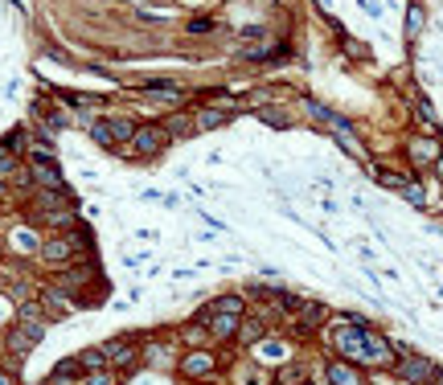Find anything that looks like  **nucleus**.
I'll return each mask as SVG.
<instances>
[{
    "label": "nucleus",
    "instance_id": "nucleus-1",
    "mask_svg": "<svg viewBox=\"0 0 443 385\" xmlns=\"http://www.w3.org/2000/svg\"><path fill=\"white\" fill-rule=\"evenodd\" d=\"M337 348L353 365H386L390 361V344L382 341L378 332H369L365 324H353V320H345V328L337 332Z\"/></svg>",
    "mask_w": 443,
    "mask_h": 385
},
{
    "label": "nucleus",
    "instance_id": "nucleus-2",
    "mask_svg": "<svg viewBox=\"0 0 443 385\" xmlns=\"http://www.w3.org/2000/svg\"><path fill=\"white\" fill-rule=\"evenodd\" d=\"M165 144H169V131L156 128V123H152V128H135V135H132V152L135 156H156Z\"/></svg>",
    "mask_w": 443,
    "mask_h": 385
},
{
    "label": "nucleus",
    "instance_id": "nucleus-3",
    "mask_svg": "<svg viewBox=\"0 0 443 385\" xmlns=\"http://www.w3.org/2000/svg\"><path fill=\"white\" fill-rule=\"evenodd\" d=\"M87 242H90L87 234H74V238H62V242H45V246H42V255H45V262L62 266V262H70V255H74V250H83Z\"/></svg>",
    "mask_w": 443,
    "mask_h": 385
},
{
    "label": "nucleus",
    "instance_id": "nucleus-4",
    "mask_svg": "<svg viewBox=\"0 0 443 385\" xmlns=\"http://www.w3.org/2000/svg\"><path fill=\"white\" fill-rule=\"evenodd\" d=\"M399 377L402 382L423 385V382L435 377V365H431V357H406V361H399Z\"/></svg>",
    "mask_w": 443,
    "mask_h": 385
},
{
    "label": "nucleus",
    "instance_id": "nucleus-5",
    "mask_svg": "<svg viewBox=\"0 0 443 385\" xmlns=\"http://www.w3.org/2000/svg\"><path fill=\"white\" fill-rule=\"evenodd\" d=\"M25 316H29V324H21V328L8 336V348H12V352H29L33 344L42 341V324H33V316H37V311H33V307H25Z\"/></svg>",
    "mask_w": 443,
    "mask_h": 385
},
{
    "label": "nucleus",
    "instance_id": "nucleus-6",
    "mask_svg": "<svg viewBox=\"0 0 443 385\" xmlns=\"http://www.w3.org/2000/svg\"><path fill=\"white\" fill-rule=\"evenodd\" d=\"M33 180L45 189H62V172L49 164V156H33Z\"/></svg>",
    "mask_w": 443,
    "mask_h": 385
},
{
    "label": "nucleus",
    "instance_id": "nucleus-7",
    "mask_svg": "<svg viewBox=\"0 0 443 385\" xmlns=\"http://www.w3.org/2000/svg\"><path fill=\"white\" fill-rule=\"evenodd\" d=\"M103 357H107V361H115V365H132V361H135V341H132V336L111 341L107 348H103Z\"/></svg>",
    "mask_w": 443,
    "mask_h": 385
},
{
    "label": "nucleus",
    "instance_id": "nucleus-8",
    "mask_svg": "<svg viewBox=\"0 0 443 385\" xmlns=\"http://www.w3.org/2000/svg\"><path fill=\"white\" fill-rule=\"evenodd\" d=\"M234 115V103H226V107H206L201 115H197V131H206V128H222L226 119Z\"/></svg>",
    "mask_w": 443,
    "mask_h": 385
},
{
    "label": "nucleus",
    "instance_id": "nucleus-9",
    "mask_svg": "<svg viewBox=\"0 0 443 385\" xmlns=\"http://www.w3.org/2000/svg\"><path fill=\"white\" fill-rule=\"evenodd\" d=\"M328 382H333V385H361V377H357L353 365H345V361H333V365H328Z\"/></svg>",
    "mask_w": 443,
    "mask_h": 385
},
{
    "label": "nucleus",
    "instance_id": "nucleus-10",
    "mask_svg": "<svg viewBox=\"0 0 443 385\" xmlns=\"http://www.w3.org/2000/svg\"><path fill=\"white\" fill-rule=\"evenodd\" d=\"M296 311H300V328H304V332H312V328L328 316V311H324V303H300Z\"/></svg>",
    "mask_w": 443,
    "mask_h": 385
},
{
    "label": "nucleus",
    "instance_id": "nucleus-11",
    "mask_svg": "<svg viewBox=\"0 0 443 385\" xmlns=\"http://www.w3.org/2000/svg\"><path fill=\"white\" fill-rule=\"evenodd\" d=\"M189 377H201V373H210L214 369V357H206V352H193V357H185V365H181Z\"/></svg>",
    "mask_w": 443,
    "mask_h": 385
},
{
    "label": "nucleus",
    "instance_id": "nucleus-12",
    "mask_svg": "<svg viewBox=\"0 0 443 385\" xmlns=\"http://www.w3.org/2000/svg\"><path fill=\"white\" fill-rule=\"evenodd\" d=\"M410 156H415L419 164H435V156H440V152H435V144H431V139H415V144H410Z\"/></svg>",
    "mask_w": 443,
    "mask_h": 385
},
{
    "label": "nucleus",
    "instance_id": "nucleus-13",
    "mask_svg": "<svg viewBox=\"0 0 443 385\" xmlns=\"http://www.w3.org/2000/svg\"><path fill=\"white\" fill-rule=\"evenodd\" d=\"M165 128L173 131V135H193V131H197V119H193V115H173Z\"/></svg>",
    "mask_w": 443,
    "mask_h": 385
},
{
    "label": "nucleus",
    "instance_id": "nucleus-14",
    "mask_svg": "<svg viewBox=\"0 0 443 385\" xmlns=\"http://www.w3.org/2000/svg\"><path fill=\"white\" fill-rule=\"evenodd\" d=\"M83 373V361L74 357V361H62L58 369H53V382H70V377H78Z\"/></svg>",
    "mask_w": 443,
    "mask_h": 385
},
{
    "label": "nucleus",
    "instance_id": "nucleus-15",
    "mask_svg": "<svg viewBox=\"0 0 443 385\" xmlns=\"http://www.w3.org/2000/svg\"><path fill=\"white\" fill-rule=\"evenodd\" d=\"M90 135H94V144H103V148H115V144H119V139L111 135V123H107V119H103V123H94Z\"/></svg>",
    "mask_w": 443,
    "mask_h": 385
},
{
    "label": "nucleus",
    "instance_id": "nucleus-16",
    "mask_svg": "<svg viewBox=\"0 0 443 385\" xmlns=\"http://www.w3.org/2000/svg\"><path fill=\"white\" fill-rule=\"evenodd\" d=\"M17 144H21V135H12V139L0 144V172H8L12 164H17V160H12V148H17Z\"/></svg>",
    "mask_w": 443,
    "mask_h": 385
},
{
    "label": "nucleus",
    "instance_id": "nucleus-17",
    "mask_svg": "<svg viewBox=\"0 0 443 385\" xmlns=\"http://www.w3.org/2000/svg\"><path fill=\"white\" fill-rule=\"evenodd\" d=\"M402 197H406L410 205H419V209L427 205V193H423V185H415V180H406V189H402Z\"/></svg>",
    "mask_w": 443,
    "mask_h": 385
},
{
    "label": "nucleus",
    "instance_id": "nucleus-18",
    "mask_svg": "<svg viewBox=\"0 0 443 385\" xmlns=\"http://www.w3.org/2000/svg\"><path fill=\"white\" fill-rule=\"evenodd\" d=\"M78 361H83V369H103V361H107V357H103V348H87V352H78Z\"/></svg>",
    "mask_w": 443,
    "mask_h": 385
},
{
    "label": "nucleus",
    "instance_id": "nucleus-19",
    "mask_svg": "<svg viewBox=\"0 0 443 385\" xmlns=\"http://www.w3.org/2000/svg\"><path fill=\"white\" fill-rule=\"evenodd\" d=\"M107 123H111V135H115V139H119V144H124V139H128V144H132L135 128H132V123H128V119H107Z\"/></svg>",
    "mask_w": 443,
    "mask_h": 385
},
{
    "label": "nucleus",
    "instance_id": "nucleus-20",
    "mask_svg": "<svg viewBox=\"0 0 443 385\" xmlns=\"http://www.w3.org/2000/svg\"><path fill=\"white\" fill-rule=\"evenodd\" d=\"M259 119L271 123V128H287V115H283V111H275V107H259Z\"/></svg>",
    "mask_w": 443,
    "mask_h": 385
},
{
    "label": "nucleus",
    "instance_id": "nucleus-21",
    "mask_svg": "<svg viewBox=\"0 0 443 385\" xmlns=\"http://www.w3.org/2000/svg\"><path fill=\"white\" fill-rule=\"evenodd\" d=\"M378 180H382V185H386V189H406V176H402V172H386V169H378Z\"/></svg>",
    "mask_w": 443,
    "mask_h": 385
},
{
    "label": "nucleus",
    "instance_id": "nucleus-22",
    "mask_svg": "<svg viewBox=\"0 0 443 385\" xmlns=\"http://www.w3.org/2000/svg\"><path fill=\"white\" fill-rule=\"evenodd\" d=\"M263 324H259V320H246V328H242V332H238V336H242V341L246 344H255V341H263Z\"/></svg>",
    "mask_w": 443,
    "mask_h": 385
},
{
    "label": "nucleus",
    "instance_id": "nucleus-23",
    "mask_svg": "<svg viewBox=\"0 0 443 385\" xmlns=\"http://www.w3.org/2000/svg\"><path fill=\"white\" fill-rule=\"evenodd\" d=\"M304 382H308V369H304V365L283 369V385H304Z\"/></svg>",
    "mask_w": 443,
    "mask_h": 385
},
{
    "label": "nucleus",
    "instance_id": "nucleus-24",
    "mask_svg": "<svg viewBox=\"0 0 443 385\" xmlns=\"http://www.w3.org/2000/svg\"><path fill=\"white\" fill-rule=\"evenodd\" d=\"M419 29H423V8H419V4H415V8H410V12H406V33H410V37H415V33H419Z\"/></svg>",
    "mask_w": 443,
    "mask_h": 385
},
{
    "label": "nucleus",
    "instance_id": "nucleus-25",
    "mask_svg": "<svg viewBox=\"0 0 443 385\" xmlns=\"http://www.w3.org/2000/svg\"><path fill=\"white\" fill-rule=\"evenodd\" d=\"M87 385H111V373H99L94 369V377H87Z\"/></svg>",
    "mask_w": 443,
    "mask_h": 385
},
{
    "label": "nucleus",
    "instance_id": "nucleus-26",
    "mask_svg": "<svg viewBox=\"0 0 443 385\" xmlns=\"http://www.w3.org/2000/svg\"><path fill=\"white\" fill-rule=\"evenodd\" d=\"M435 176H440V180H443V152H440V156H435Z\"/></svg>",
    "mask_w": 443,
    "mask_h": 385
},
{
    "label": "nucleus",
    "instance_id": "nucleus-27",
    "mask_svg": "<svg viewBox=\"0 0 443 385\" xmlns=\"http://www.w3.org/2000/svg\"><path fill=\"white\" fill-rule=\"evenodd\" d=\"M0 385H12V377H4V373H0Z\"/></svg>",
    "mask_w": 443,
    "mask_h": 385
},
{
    "label": "nucleus",
    "instance_id": "nucleus-28",
    "mask_svg": "<svg viewBox=\"0 0 443 385\" xmlns=\"http://www.w3.org/2000/svg\"><path fill=\"white\" fill-rule=\"evenodd\" d=\"M0 193H4V189H0Z\"/></svg>",
    "mask_w": 443,
    "mask_h": 385
}]
</instances>
